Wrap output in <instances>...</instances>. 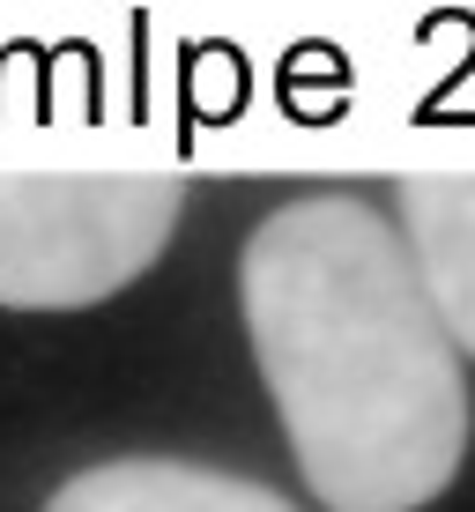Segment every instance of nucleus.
<instances>
[{
    "instance_id": "nucleus-1",
    "label": "nucleus",
    "mask_w": 475,
    "mask_h": 512,
    "mask_svg": "<svg viewBox=\"0 0 475 512\" xmlns=\"http://www.w3.org/2000/svg\"><path fill=\"white\" fill-rule=\"evenodd\" d=\"M238 305L297 475L327 512H416L461 475V357L372 201L275 208L245 238Z\"/></svg>"
},
{
    "instance_id": "nucleus-2",
    "label": "nucleus",
    "mask_w": 475,
    "mask_h": 512,
    "mask_svg": "<svg viewBox=\"0 0 475 512\" xmlns=\"http://www.w3.org/2000/svg\"><path fill=\"white\" fill-rule=\"evenodd\" d=\"M186 186L171 171H0V305L82 312L156 268Z\"/></svg>"
},
{
    "instance_id": "nucleus-3",
    "label": "nucleus",
    "mask_w": 475,
    "mask_h": 512,
    "mask_svg": "<svg viewBox=\"0 0 475 512\" xmlns=\"http://www.w3.org/2000/svg\"><path fill=\"white\" fill-rule=\"evenodd\" d=\"M401 253L424 282L453 357H475V171L401 179Z\"/></svg>"
},
{
    "instance_id": "nucleus-4",
    "label": "nucleus",
    "mask_w": 475,
    "mask_h": 512,
    "mask_svg": "<svg viewBox=\"0 0 475 512\" xmlns=\"http://www.w3.org/2000/svg\"><path fill=\"white\" fill-rule=\"evenodd\" d=\"M45 512H297L283 490L208 461H97L67 475Z\"/></svg>"
}]
</instances>
